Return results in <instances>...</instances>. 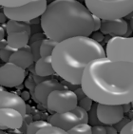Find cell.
Here are the masks:
<instances>
[{
  "label": "cell",
  "mask_w": 133,
  "mask_h": 134,
  "mask_svg": "<svg viewBox=\"0 0 133 134\" xmlns=\"http://www.w3.org/2000/svg\"><path fill=\"white\" fill-rule=\"evenodd\" d=\"M81 88L93 102L128 105L133 101V62L107 56L90 61L85 68Z\"/></svg>",
  "instance_id": "obj_1"
},
{
  "label": "cell",
  "mask_w": 133,
  "mask_h": 134,
  "mask_svg": "<svg viewBox=\"0 0 133 134\" xmlns=\"http://www.w3.org/2000/svg\"><path fill=\"white\" fill-rule=\"evenodd\" d=\"M40 25L45 36L58 42L94 31L92 13L78 0H53L40 17Z\"/></svg>",
  "instance_id": "obj_2"
},
{
  "label": "cell",
  "mask_w": 133,
  "mask_h": 134,
  "mask_svg": "<svg viewBox=\"0 0 133 134\" xmlns=\"http://www.w3.org/2000/svg\"><path fill=\"white\" fill-rule=\"evenodd\" d=\"M105 56L103 46L90 36H74L57 43L51 54V63L59 77L71 85L80 86L87 65Z\"/></svg>",
  "instance_id": "obj_3"
},
{
  "label": "cell",
  "mask_w": 133,
  "mask_h": 134,
  "mask_svg": "<svg viewBox=\"0 0 133 134\" xmlns=\"http://www.w3.org/2000/svg\"><path fill=\"white\" fill-rule=\"evenodd\" d=\"M85 5L102 20L126 17L133 12V0H85Z\"/></svg>",
  "instance_id": "obj_4"
},
{
  "label": "cell",
  "mask_w": 133,
  "mask_h": 134,
  "mask_svg": "<svg viewBox=\"0 0 133 134\" xmlns=\"http://www.w3.org/2000/svg\"><path fill=\"white\" fill-rule=\"evenodd\" d=\"M48 6L47 0H31L24 5L12 8H3L8 19L30 23L33 19L41 17Z\"/></svg>",
  "instance_id": "obj_5"
},
{
  "label": "cell",
  "mask_w": 133,
  "mask_h": 134,
  "mask_svg": "<svg viewBox=\"0 0 133 134\" xmlns=\"http://www.w3.org/2000/svg\"><path fill=\"white\" fill-rule=\"evenodd\" d=\"M106 56L115 61L133 62V37H111L106 47Z\"/></svg>",
  "instance_id": "obj_6"
},
{
  "label": "cell",
  "mask_w": 133,
  "mask_h": 134,
  "mask_svg": "<svg viewBox=\"0 0 133 134\" xmlns=\"http://www.w3.org/2000/svg\"><path fill=\"white\" fill-rule=\"evenodd\" d=\"M78 105L74 91L68 88H59L51 91L47 99V108L51 112H66L72 110Z\"/></svg>",
  "instance_id": "obj_7"
},
{
  "label": "cell",
  "mask_w": 133,
  "mask_h": 134,
  "mask_svg": "<svg viewBox=\"0 0 133 134\" xmlns=\"http://www.w3.org/2000/svg\"><path fill=\"white\" fill-rule=\"evenodd\" d=\"M26 78L25 69L12 62H6L0 67V86L15 88L20 86Z\"/></svg>",
  "instance_id": "obj_8"
},
{
  "label": "cell",
  "mask_w": 133,
  "mask_h": 134,
  "mask_svg": "<svg viewBox=\"0 0 133 134\" xmlns=\"http://www.w3.org/2000/svg\"><path fill=\"white\" fill-rule=\"evenodd\" d=\"M99 121L105 126H114L124 118L125 109L123 105L97 103L96 108Z\"/></svg>",
  "instance_id": "obj_9"
},
{
  "label": "cell",
  "mask_w": 133,
  "mask_h": 134,
  "mask_svg": "<svg viewBox=\"0 0 133 134\" xmlns=\"http://www.w3.org/2000/svg\"><path fill=\"white\" fill-rule=\"evenodd\" d=\"M25 117L14 108H0V129H19L24 124Z\"/></svg>",
  "instance_id": "obj_10"
},
{
  "label": "cell",
  "mask_w": 133,
  "mask_h": 134,
  "mask_svg": "<svg viewBox=\"0 0 133 134\" xmlns=\"http://www.w3.org/2000/svg\"><path fill=\"white\" fill-rule=\"evenodd\" d=\"M48 122L51 125H54L60 129H64L65 131H68L72 126H76L79 123H82L80 117L77 115L73 109L66 112H61V113L55 112L53 115L49 117Z\"/></svg>",
  "instance_id": "obj_11"
},
{
  "label": "cell",
  "mask_w": 133,
  "mask_h": 134,
  "mask_svg": "<svg viewBox=\"0 0 133 134\" xmlns=\"http://www.w3.org/2000/svg\"><path fill=\"white\" fill-rule=\"evenodd\" d=\"M65 88V86L56 79H48L40 82L35 86L33 90V95L39 104L47 107V99L49 94L55 90Z\"/></svg>",
  "instance_id": "obj_12"
},
{
  "label": "cell",
  "mask_w": 133,
  "mask_h": 134,
  "mask_svg": "<svg viewBox=\"0 0 133 134\" xmlns=\"http://www.w3.org/2000/svg\"><path fill=\"white\" fill-rule=\"evenodd\" d=\"M128 23L124 18L102 20L99 31L105 35L125 36L128 31Z\"/></svg>",
  "instance_id": "obj_13"
},
{
  "label": "cell",
  "mask_w": 133,
  "mask_h": 134,
  "mask_svg": "<svg viewBox=\"0 0 133 134\" xmlns=\"http://www.w3.org/2000/svg\"><path fill=\"white\" fill-rule=\"evenodd\" d=\"M12 108L17 109L24 117L27 113V105L25 100L16 93L3 90H0V108Z\"/></svg>",
  "instance_id": "obj_14"
},
{
  "label": "cell",
  "mask_w": 133,
  "mask_h": 134,
  "mask_svg": "<svg viewBox=\"0 0 133 134\" xmlns=\"http://www.w3.org/2000/svg\"><path fill=\"white\" fill-rule=\"evenodd\" d=\"M34 61L35 60H34L33 54L31 51V48L28 45L22 49H16L15 52L12 54V56L10 57V60H9V62L13 63L23 69L31 67Z\"/></svg>",
  "instance_id": "obj_15"
},
{
  "label": "cell",
  "mask_w": 133,
  "mask_h": 134,
  "mask_svg": "<svg viewBox=\"0 0 133 134\" xmlns=\"http://www.w3.org/2000/svg\"><path fill=\"white\" fill-rule=\"evenodd\" d=\"M34 70L38 76L47 77L55 74L54 69L51 63V56H40L35 61Z\"/></svg>",
  "instance_id": "obj_16"
},
{
  "label": "cell",
  "mask_w": 133,
  "mask_h": 134,
  "mask_svg": "<svg viewBox=\"0 0 133 134\" xmlns=\"http://www.w3.org/2000/svg\"><path fill=\"white\" fill-rule=\"evenodd\" d=\"M30 38H31V32L29 31L9 34L7 36V44L13 49H19L29 44Z\"/></svg>",
  "instance_id": "obj_17"
},
{
  "label": "cell",
  "mask_w": 133,
  "mask_h": 134,
  "mask_svg": "<svg viewBox=\"0 0 133 134\" xmlns=\"http://www.w3.org/2000/svg\"><path fill=\"white\" fill-rule=\"evenodd\" d=\"M7 34H15V32H21V31H29L31 32V27L27 22H21V21L12 20L9 19V21L4 25Z\"/></svg>",
  "instance_id": "obj_18"
},
{
  "label": "cell",
  "mask_w": 133,
  "mask_h": 134,
  "mask_svg": "<svg viewBox=\"0 0 133 134\" xmlns=\"http://www.w3.org/2000/svg\"><path fill=\"white\" fill-rule=\"evenodd\" d=\"M44 34H37L33 35L31 38H30V48L33 54L34 60H37L40 57V45H41L42 40L44 39Z\"/></svg>",
  "instance_id": "obj_19"
},
{
  "label": "cell",
  "mask_w": 133,
  "mask_h": 134,
  "mask_svg": "<svg viewBox=\"0 0 133 134\" xmlns=\"http://www.w3.org/2000/svg\"><path fill=\"white\" fill-rule=\"evenodd\" d=\"M58 41H55L53 39L49 37L44 38L40 45V56H51L54 48L57 45Z\"/></svg>",
  "instance_id": "obj_20"
},
{
  "label": "cell",
  "mask_w": 133,
  "mask_h": 134,
  "mask_svg": "<svg viewBox=\"0 0 133 134\" xmlns=\"http://www.w3.org/2000/svg\"><path fill=\"white\" fill-rule=\"evenodd\" d=\"M66 133L69 134H92L91 126L88 123H79L76 126H72Z\"/></svg>",
  "instance_id": "obj_21"
},
{
  "label": "cell",
  "mask_w": 133,
  "mask_h": 134,
  "mask_svg": "<svg viewBox=\"0 0 133 134\" xmlns=\"http://www.w3.org/2000/svg\"><path fill=\"white\" fill-rule=\"evenodd\" d=\"M66 131H65L64 129H60L58 126L51 125L49 123L48 125L44 126L43 127L39 129L37 134H66Z\"/></svg>",
  "instance_id": "obj_22"
},
{
  "label": "cell",
  "mask_w": 133,
  "mask_h": 134,
  "mask_svg": "<svg viewBox=\"0 0 133 134\" xmlns=\"http://www.w3.org/2000/svg\"><path fill=\"white\" fill-rule=\"evenodd\" d=\"M48 124H49V122L48 121H42V120H37V121L31 122V123L28 125L27 129H26V133L37 134L39 129Z\"/></svg>",
  "instance_id": "obj_23"
},
{
  "label": "cell",
  "mask_w": 133,
  "mask_h": 134,
  "mask_svg": "<svg viewBox=\"0 0 133 134\" xmlns=\"http://www.w3.org/2000/svg\"><path fill=\"white\" fill-rule=\"evenodd\" d=\"M30 1L31 0H0V6L3 8H12L24 5Z\"/></svg>",
  "instance_id": "obj_24"
},
{
  "label": "cell",
  "mask_w": 133,
  "mask_h": 134,
  "mask_svg": "<svg viewBox=\"0 0 133 134\" xmlns=\"http://www.w3.org/2000/svg\"><path fill=\"white\" fill-rule=\"evenodd\" d=\"M96 108H97V103L95 102V104L92 105V108H90V112L88 113V123L92 126H95V125H103L101 122L99 121V119L97 117V112H96Z\"/></svg>",
  "instance_id": "obj_25"
},
{
  "label": "cell",
  "mask_w": 133,
  "mask_h": 134,
  "mask_svg": "<svg viewBox=\"0 0 133 134\" xmlns=\"http://www.w3.org/2000/svg\"><path fill=\"white\" fill-rule=\"evenodd\" d=\"M16 49L10 47L9 45L5 46L3 49H0V59L2 60L3 62H9L10 60V57L12 56V54L15 52Z\"/></svg>",
  "instance_id": "obj_26"
},
{
  "label": "cell",
  "mask_w": 133,
  "mask_h": 134,
  "mask_svg": "<svg viewBox=\"0 0 133 134\" xmlns=\"http://www.w3.org/2000/svg\"><path fill=\"white\" fill-rule=\"evenodd\" d=\"M92 105H93V101H92V99H90L87 95L84 96L83 98L78 100V106L83 108L87 111L90 110V108H92Z\"/></svg>",
  "instance_id": "obj_27"
},
{
  "label": "cell",
  "mask_w": 133,
  "mask_h": 134,
  "mask_svg": "<svg viewBox=\"0 0 133 134\" xmlns=\"http://www.w3.org/2000/svg\"><path fill=\"white\" fill-rule=\"evenodd\" d=\"M92 134H107V129L106 126L102 125H95L91 126Z\"/></svg>",
  "instance_id": "obj_28"
},
{
  "label": "cell",
  "mask_w": 133,
  "mask_h": 134,
  "mask_svg": "<svg viewBox=\"0 0 133 134\" xmlns=\"http://www.w3.org/2000/svg\"><path fill=\"white\" fill-rule=\"evenodd\" d=\"M120 133L122 134H133V120L126 123L123 129H121Z\"/></svg>",
  "instance_id": "obj_29"
},
{
  "label": "cell",
  "mask_w": 133,
  "mask_h": 134,
  "mask_svg": "<svg viewBox=\"0 0 133 134\" xmlns=\"http://www.w3.org/2000/svg\"><path fill=\"white\" fill-rule=\"evenodd\" d=\"M105 34H102L101 31H93L91 34V38L92 39H94V40H96L97 42H102L103 40H104V37H105Z\"/></svg>",
  "instance_id": "obj_30"
},
{
  "label": "cell",
  "mask_w": 133,
  "mask_h": 134,
  "mask_svg": "<svg viewBox=\"0 0 133 134\" xmlns=\"http://www.w3.org/2000/svg\"><path fill=\"white\" fill-rule=\"evenodd\" d=\"M128 122H129V121H128V119H125V117H124V118L122 119V120H121L120 122H118L117 124L114 125V126H115V127H116V129L118 130V132H120L121 129H123L124 126H125V125H126V123H128Z\"/></svg>",
  "instance_id": "obj_31"
},
{
  "label": "cell",
  "mask_w": 133,
  "mask_h": 134,
  "mask_svg": "<svg viewBox=\"0 0 133 134\" xmlns=\"http://www.w3.org/2000/svg\"><path fill=\"white\" fill-rule=\"evenodd\" d=\"M93 21H94V31H99L100 27H101V23H102V19L97 17L96 15H93Z\"/></svg>",
  "instance_id": "obj_32"
},
{
  "label": "cell",
  "mask_w": 133,
  "mask_h": 134,
  "mask_svg": "<svg viewBox=\"0 0 133 134\" xmlns=\"http://www.w3.org/2000/svg\"><path fill=\"white\" fill-rule=\"evenodd\" d=\"M74 92H75V94H76L78 100H80V99L83 98L84 96H86V94H85L84 90H83L82 88H77V90H75Z\"/></svg>",
  "instance_id": "obj_33"
},
{
  "label": "cell",
  "mask_w": 133,
  "mask_h": 134,
  "mask_svg": "<svg viewBox=\"0 0 133 134\" xmlns=\"http://www.w3.org/2000/svg\"><path fill=\"white\" fill-rule=\"evenodd\" d=\"M106 129H107V133H109V134L118 133V130L116 129V127H114L113 126H106Z\"/></svg>",
  "instance_id": "obj_34"
},
{
  "label": "cell",
  "mask_w": 133,
  "mask_h": 134,
  "mask_svg": "<svg viewBox=\"0 0 133 134\" xmlns=\"http://www.w3.org/2000/svg\"><path fill=\"white\" fill-rule=\"evenodd\" d=\"M7 19H8V18H7L6 14L4 13V12H3V13H0V24L5 23Z\"/></svg>",
  "instance_id": "obj_35"
},
{
  "label": "cell",
  "mask_w": 133,
  "mask_h": 134,
  "mask_svg": "<svg viewBox=\"0 0 133 134\" xmlns=\"http://www.w3.org/2000/svg\"><path fill=\"white\" fill-rule=\"evenodd\" d=\"M4 37H5V29H4V27L1 26V24H0V40L4 39Z\"/></svg>",
  "instance_id": "obj_36"
},
{
  "label": "cell",
  "mask_w": 133,
  "mask_h": 134,
  "mask_svg": "<svg viewBox=\"0 0 133 134\" xmlns=\"http://www.w3.org/2000/svg\"><path fill=\"white\" fill-rule=\"evenodd\" d=\"M7 39H2V40H0V49H3V48H4V47L5 46H7Z\"/></svg>",
  "instance_id": "obj_37"
},
{
  "label": "cell",
  "mask_w": 133,
  "mask_h": 134,
  "mask_svg": "<svg viewBox=\"0 0 133 134\" xmlns=\"http://www.w3.org/2000/svg\"><path fill=\"white\" fill-rule=\"evenodd\" d=\"M129 17V22H128V27H130L133 31V16H128Z\"/></svg>",
  "instance_id": "obj_38"
},
{
  "label": "cell",
  "mask_w": 133,
  "mask_h": 134,
  "mask_svg": "<svg viewBox=\"0 0 133 134\" xmlns=\"http://www.w3.org/2000/svg\"><path fill=\"white\" fill-rule=\"evenodd\" d=\"M3 133H5V132L2 131V129H0V134H3Z\"/></svg>",
  "instance_id": "obj_39"
},
{
  "label": "cell",
  "mask_w": 133,
  "mask_h": 134,
  "mask_svg": "<svg viewBox=\"0 0 133 134\" xmlns=\"http://www.w3.org/2000/svg\"><path fill=\"white\" fill-rule=\"evenodd\" d=\"M128 16H133V12H132V13H131L130 14H129V15H128Z\"/></svg>",
  "instance_id": "obj_40"
}]
</instances>
